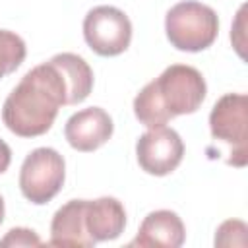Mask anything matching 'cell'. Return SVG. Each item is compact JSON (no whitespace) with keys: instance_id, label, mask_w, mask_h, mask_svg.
<instances>
[{"instance_id":"1","label":"cell","mask_w":248,"mask_h":248,"mask_svg":"<svg viewBox=\"0 0 248 248\" xmlns=\"http://www.w3.org/2000/svg\"><path fill=\"white\" fill-rule=\"evenodd\" d=\"M62 105H70V85L50 58L31 68L12 89L2 107V120L12 134L37 138L50 130Z\"/></svg>"},{"instance_id":"2","label":"cell","mask_w":248,"mask_h":248,"mask_svg":"<svg viewBox=\"0 0 248 248\" xmlns=\"http://www.w3.org/2000/svg\"><path fill=\"white\" fill-rule=\"evenodd\" d=\"M205 93L207 85L200 70L186 64H172L136 95L134 114L147 128L165 126L180 114L196 112Z\"/></svg>"},{"instance_id":"3","label":"cell","mask_w":248,"mask_h":248,"mask_svg":"<svg viewBox=\"0 0 248 248\" xmlns=\"http://www.w3.org/2000/svg\"><path fill=\"white\" fill-rule=\"evenodd\" d=\"M165 33L176 50L200 52L215 43L219 33V17L207 4L184 0L167 12Z\"/></svg>"},{"instance_id":"4","label":"cell","mask_w":248,"mask_h":248,"mask_svg":"<svg viewBox=\"0 0 248 248\" xmlns=\"http://www.w3.org/2000/svg\"><path fill=\"white\" fill-rule=\"evenodd\" d=\"M211 138L227 145V163L246 167L248 163V97L225 93L209 112Z\"/></svg>"},{"instance_id":"5","label":"cell","mask_w":248,"mask_h":248,"mask_svg":"<svg viewBox=\"0 0 248 248\" xmlns=\"http://www.w3.org/2000/svg\"><path fill=\"white\" fill-rule=\"evenodd\" d=\"M64 178V157L52 147H37L21 163L19 190L31 203L45 205L62 190Z\"/></svg>"},{"instance_id":"6","label":"cell","mask_w":248,"mask_h":248,"mask_svg":"<svg viewBox=\"0 0 248 248\" xmlns=\"http://www.w3.org/2000/svg\"><path fill=\"white\" fill-rule=\"evenodd\" d=\"M83 39L99 56H118L132 41L130 17L114 6H95L83 17Z\"/></svg>"},{"instance_id":"7","label":"cell","mask_w":248,"mask_h":248,"mask_svg":"<svg viewBox=\"0 0 248 248\" xmlns=\"http://www.w3.org/2000/svg\"><path fill=\"white\" fill-rule=\"evenodd\" d=\"M136 157L141 170L153 176H165L176 170V167L182 163L184 141L176 130L155 126L138 138Z\"/></svg>"},{"instance_id":"8","label":"cell","mask_w":248,"mask_h":248,"mask_svg":"<svg viewBox=\"0 0 248 248\" xmlns=\"http://www.w3.org/2000/svg\"><path fill=\"white\" fill-rule=\"evenodd\" d=\"M114 132L110 114L101 107H87L74 112L64 126L68 143L81 153H89L105 145Z\"/></svg>"},{"instance_id":"9","label":"cell","mask_w":248,"mask_h":248,"mask_svg":"<svg viewBox=\"0 0 248 248\" xmlns=\"http://www.w3.org/2000/svg\"><path fill=\"white\" fill-rule=\"evenodd\" d=\"M186 240V229L182 219L170 209H157L145 215L138 234L128 246H155V248H178Z\"/></svg>"},{"instance_id":"10","label":"cell","mask_w":248,"mask_h":248,"mask_svg":"<svg viewBox=\"0 0 248 248\" xmlns=\"http://www.w3.org/2000/svg\"><path fill=\"white\" fill-rule=\"evenodd\" d=\"M85 231L93 242L114 240L124 232L126 211L120 200L112 196H103L97 200H85Z\"/></svg>"},{"instance_id":"11","label":"cell","mask_w":248,"mask_h":248,"mask_svg":"<svg viewBox=\"0 0 248 248\" xmlns=\"http://www.w3.org/2000/svg\"><path fill=\"white\" fill-rule=\"evenodd\" d=\"M85 200H70L60 209H56L50 221V246H72V248H91L93 238L85 231Z\"/></svg>"},{"instance_id":"12","label":"cell","mask_w":248,"mask_h":248,"mask_svg":"<svg viewBox=\"0 0 248 248\" xmlns=\"http://www.w3.org/2000/svg\"><path fill=\"white\" fill-rule=\"evenodd\" d=\"M52 60L62 68L70 85V105L83 103L93 89V70L89 68V64L74 52L54 54Z\"/></svg>"},{"instance_id":"13","label":"cell","mask_w":248,"mask_h":248,"mask_svg":"<svg viewBox=\"0 0 248 248\" xmlns=\"http://www.w3.org/2000/svg\"><path fill=\"white\" fill-rule=\"evenodd\" d=\"M27 48L23 39L8 29H0V79L16 72L25 60Z\"/></svg>"},{"instance_id":"14","label":"cell","mask_w":248,"mask_h":248,"mask_svg":"<svg viewBox=\"0 0 248 248\" xmlns=\"http://www.w3.org/2000/svg\"><path fill=\"white\" fill-rule=\"evenodd\" d=\"M248 227L244 221L229 219L219 225L215 234V246H246Z\"/></svg>"},{"instance_id":"15","label":"cell","mask_w":248,"mask_h":248,"mask_svg":"<svg viewBox=\"0 0 248 248\" xmlns=\"http://www.w3.org/2000/svg\"><path fill=\"white\" fill-rule=\"evenodd\" d=\"M39 244L41 238L37 236V232L25 227L10 229L8 234L0 240V246H39Z\"/></svg>"},{"instance_id":"16","label":"cell","mask_w":248,"mask_h":248,"mask_svg":"<svg viewBox=\"0 0 248 248\" xmlns=\"http://www.w3.org/2000/svg\"><path fill=\"white\" fill-rule=\"evenodd\" d=\"M10 163H12V149H10V145L0 138V174L8 170Z\"/></svg>"},{"instance_id":"17","label":"cell","mask_w":248,"mask_h":248,"mask_svg":"<svg viewBox=\"0 0 248 248\" xmlns=\"http://www.w3.org/2000/svg\"><path fill=\"white\" fill-rule=\"evenodd\" d=\"M4 213H6V205H4V198L0 196V225L4 221Z\"/></svg>"}]
</instances>
